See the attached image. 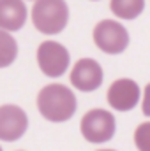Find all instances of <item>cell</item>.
<instances>
[{
    "mask_svg": "<svg viewBox=\"0 0 150 151\" xmlns=\"http://www.w3.org/2000/svg\"><path fill=\"white\" fill-rule=\"evenodd\" d=\"M37 107L48 121H67L76 113V97L64 84H48L39 91Z\"/></svg>",
    "mask_w": 150,
    "mask_h": 151,
    "instance_id": "1",
    "label": "cell"
},
{
    "mask_svg": "<svg viewBox=\"0 0 150 151\" xmlns=\"http://www.w3.org/2000/svg\"><path fill=\"white\" fill-rule=\"evenodd\" d=\"M69 19L66 0H37L32 9V21L39 32L46 35L60 34Z\"/></svg>",
    "mask_w": 150,
    "mask_h": 151,
    "instance_id": "2",
    "label": "cell"
},
{
    "mask_svg": "<svg viewBox=\"0 0 150 151\" xmlns=\"http://www.w3.org/2000/svg\"><path fill=\"white\" fill-rule=\"evenodd\" d=\"M115 118L110 111L92 109L81 118V134L88 142L101 144L113 139L115 135Z\"/></svg>",
    "mask_w": 150,
    "mask_h": 151,
    "instance_id": "3",
    "label": "cell"
},
{
    "mask_svg": "<svg viewBox=\"0 0 150 151\" xmlns=\"http://www.w3.org/2000/svg\"><path fill=\"white\" fill-rule=\"evenodd\" d=\"M94 42L106 55H120L129 44V34L120 23L103 19L94 28Z\"/></svg>",
    "mask_w": 150,
    "mask_h": 151,
    "instance_id": "4",
    "label": "cell"
},
{
    "mask_svg": "<svg viewBox=\"0 0 150 151\" xmlns=\"http://www.w3.org/2000/svg\"><path fill=\"white\" fill-rule=\"evenodd\" d=\"M37 63L48 77H60L69 69V51L55 40H46L37 47Z\"/></svg>",
    "mask_w": 150,
    "mask_h": 151,
    "instance_id": "5",
    "label": "cell"
},
{
    "mask_svg": "<svg viewBox=\"0 0 150 151\" xmlns=\"http://www.w3.org/2000/svg\"><path fill=\"white\" fill-rule=\"evenodd\" d=\"M28 127V118L18 106L5 104L0 107V139L4 142L18 141Z\"/></svg>",
    "mask_w": 150,
    "mask_h": 151,
    "instance_id": "6",
    "label": "cell"
},
{
    "mask_svg": "<svg viewBox=\"0 0 150 151\" xmlns=\"http://www.w3.org/2000/svg\"><path fill=\"white\" fill-rule=\"evenodd\" d=\"M108 104L115 111L127 113L140 102V86L133 79H117L108 90Z\"/></svg>",
    "mask_w": 150,
    "mask_h": 151,
    "instance_id": "7",
    "label": "cell"
},
{
    "mask_svg": "<svg viewBox=\"0 0 150 151\" xmlns=\"http://www.w3.org/2000/svg\"><path fill=\"white\" fill-rule=\"evenodd\" d=\"M71 83L79 91H94L103 84V69L92 58H81L71 70Z\"/></svg>",
    "mask_w": 150,
    "mask_h": 151,
    "instance_id": "8",
    "label": "cell"
},
{
    "mask_svg": "<svg viewBox=\"0 0 150 151\" xmlns=\"http://www.w3.org/2000/svg\"><path fill=\"white\" fill-rule=\"evenodd\" d=\"M27 7L23 0H0V27L7 32H16L25 25Z\"/></svg>",
    "mask_w": 150,
    "mask_h": 151,
    "instance_id": "9",
    "label": "cell"
},
{
    "mask_svg": "<svg viewBox=\"0 0 150 151\" xmlns=\"http://www.w3.org/2000/svg\"><path fill=\"white\" fill-rule=\"evenodd\" d=\"M111 12L120 19H134L145 9V0H111Z\"/></svg>",
    "mask_w": 150,
    "mask_h": 151,
    "instance_id": "10",
    "label": "cell"
},
{
    "mask_svg": "<svg viewBox=\"0 0 150 151\" xmlns=\"http://www.w3.org/2000/svg\"><path fill=\"white\" fill-rule=\"evenodd\" d=\"M2 62H0V65L2 67H7L14 58H16V53H18V46H16V42L12 40V37L7 34V30H4L2 32Z\"/></svg>",
    "mask_w": 150,
    "mask_h": 151,
    "instance_id": "11",
    "label": "cell"
},
{
    "mask_svg": "<svg viewBox=\"0 0 150 151\" xmlns=\"http://www.w3.org/2000/svg\"><path fill=\"white\" fill-rule=\"evenodd\" d=\"M134 142L138 146V150L150 151V121L141 123L136 132H134Z\"/></svg>",
    "mask_w": 150,
    "mask_h": 151,
    "instance_id": "12",
    "label": "cell"
},
{
    "mask_svg": "<svg viewBox=\"0 0 150 151\" xmlns=\"http://www.w3.org/2000/svg\"><path fill=\"white\" fill-rule=\"evenodd\" d=\"M143 114L150 116V83L145 86V97H143Z\"/></svg>",
    "mask_w": 150,
    "mask_h": 151,
    "instance_id": "13",
    "label": "cell"
}]
</instances>
